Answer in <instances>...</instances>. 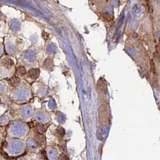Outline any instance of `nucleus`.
Instances as JSON below:
<instances>
[{
	"mask_svg": "<svg viewBox=\"0 0 160 160\" xmlns=\"http://www.w3.org/2000/svg\"><path fill=\"white\" fill-rule=\"evenodd\" d=\"M4 149L6 153L11 157H17L25 151V143L19 139H12L5 142Z\"/></svg>",
	"mask_w": 160,
	"mask_h": 160,
	"instance_id": "obj_1",
	"label": "nucleus"
},
{
	"mask_svg": "<svg viewBox=\"0 0 160 160\" xmlns=\"http://www.w3.org/2000/svg\"><path fill=\"white\" fill-rule=\"evenodd\" d=\"M29 127L26 123L19 121H15L10 125L8 129V134L11 137L15 139L24 138L28 134Z\"/></svg>",
	"mask_w": 160,
	"mask_h": 160,
	"instance_id": "obj_2",
	"label": "nucleus"
},
{
	"mask_svg": "<svg viewBox=\"0 0 160 160\" xmlns=\"http://www.w3.org/2000/svg\"><path fill=\"white\" fill-rule=\"evenodd\" d=\"M48 157L50 160H54L55 159V157H56V153L53 150H50L48 153Z\"/></svg>",
	"mask_w": 160,
	"mask_h": 160,
	"instance_id": "obj_3",
	"label": "nucleus"
},
{
	"mask_svg": "<svg viewBox=\"0 0 160 160\" xmlns=\"http://www.w3.org/2000/svg\"><path fill=\"white\" fill-rule=\"evenodd\" d=\"M2 128H0V146L3 142L4 139V130H2Z\"/></svg>",
	"mask_w": 160,
	"mask_h": 160,
	"instance_id": "obj_4",
	"label": "nucleus"
},
{
	"mask_svg": "<svg viewBox=\"0 0 160 160\" xmlns=\"http://www.w3.org/2000/svg\"><path fill=\"white\" fill-rule=\"evenodd\" d=\"M17 160H28V159H26V158H24V157H22V158H19V159H18Z\"/></svg>",
	"mask_w": 160,
	"mask_h": 160,
	"instance_id": "obj_5",
	"label": "nucleus"
},
{
	"mask_svg": "<svg viewBox=\"0 0 160 160\" xmlns=\"http://www.w3.org/2000/svg\"><path fill=\"white\" fill-rule=\"evenodd\" d=\"M0 160H5V159H4L3 157H2L1 155H0Z\"/></svg>",
	"mask_w": 160,
	"mask_h": 160,
	"instance_id": "obj_6",
	"label": "nucleus"
}]
</instances>
